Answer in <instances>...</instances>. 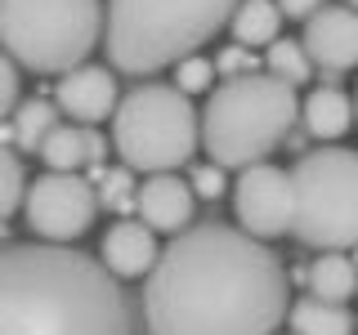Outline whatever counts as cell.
<instances>
[{
    "mask_svg": "<svg viewBox=\"0 0 358 335\" xmlns=\"http://www.w3.org/2000/svg\"><path fill=\"white\" fill-rule=\"evenodd\" d=\"M354 121H358V98H354Z\"/></svg>",
    "mask_w": 358,
    "mask_h": 335,
    "instance_id": "obj_30",
    "label": "cell"
},
{
    "mask_svg": "<svg viewBox=\"0 0 358 335\" xmlns=\"http://www.w3.org/2000/svg\"><path fill=\"white\" fill-rule=\"evenodd\" d=\"M117 76L108 67H94V63H81L54 85V107L63 117H72L76 126H94L117 112Z\"/></svg>",
    "mask_w": 358,
    "mask_h": 335,
    "instance_id": "obj_11",
    "label": "cell"
},
{
    "mask_svg": "<svg viewBox=\"0 0 358 335\" xmlns=\"http://www.w3.org/2000/svg\"><path fill=\"white\" fill-rule=\"evenodd\" d=\"M103 36L99 0H0V50L41 76H67Z\"/></svg>",
    "mask_w": 358,
    "mask_h": 335,
    "instance_id": "obj_5",
    "label": "cell"
},
{
    "mask_svg": "<svg viewBox=\"0 0 358 335\" xmlns=\"http://www.w3.org/2000/svg\"><path fill=\"white\" fill-rule=\"evenodd\" d=\"M41 161L59 174H76L81 165H103L108 156V139L94 126H54L41 143Z\"/></svg>",
    "mask_w": 358,
    "mask_h": 335,
    "instance_id": "obj_14",
    "label": "cell"
},
{
    "mask_svg": "<svg viewBox=\"0 0 358 335\" xmlns=\"http://www.w3.org/2000/svg\"><path fill=\"white\" fill-rule=\"evenodd\" d=\"M291 232L313 251L358 246V152L322 143L291 165Z\"/></svg>",
    "mask_w": 358,
    "mask_h": 335,
    "instance_id": "obj_7",
    "label": "cell"
},
{
    "mask_svg": "<svg viewBox=\"0 0 358 335\" xmlns=\"http://www.w3.org/2000/svg\"><path fill=\"white\" fill-rule=\"evenodd\" d=\"M197 121L201 148L215 156L220 170H246V165H260L291 134V126L300 121V98L278 76L251 72L210 89Z\"/></svg>",
    "mask_w": 358,
    "mask_h": 335,
    "instance_id": "obj_4",
    "label": "cell"
},
{
    "mask_svg": "<svg viewBox=\"0 0 358 335\" xmlns=\"http://www.w3.org/2000/svg\"><path fill=\"white\" fill-rule=\"evenodd\" d=\"M264 63H268V76H278L282 85H305L309 81V72H313V63H309V54L300 50V40H273L264 50Z\"/></svg>",
    "mask_w": 358,
    "mask_h": 335,
    "instance_id": "obj_20",
    "label": "cell"
},
{
    "mask_svg": "<svg viewBox=\"0 0 358 335\" xmlns=\"http://www.w3.org/2000/svg\"><path fill=\"white\" fill-rule=\"evenodd\" d=\"M229 27H233V36H238V45H251V50L255 45H273L278 27H282L278 0H238Z\"/></svg>",
    "mask_w": 358,
    "mask_h": 335,
    "instance_id": "obj_18",
    "label": "cell"
},
{
    "mask_svg": "<svg viewBox=\"0 0 358 335\" xmlns=\"http://www.w3.org/2000/svg\"><path fill=\"white\" fill-rule=\"evenodd\" d=\"M59 126V107L50 98H27V103L14 107V143L22 152H41L45 134Z\"/></svg>",
    "mask_w": 358,
    "mask_h": 335,
    "instance_id": "obj_19",
    "label": "cell"
},
{
    "mask_svg": "<svg viewBox=\"0 0 358 335\" xmlns=\"http://www.w3.org/2000/svg\"><path fill=\"white\" fill-rule=\"evenodd\" d=\"M287 322H291V335H354V313L345 304H327V299H296L287 308Z\"/></svg>",
    "mask_w": 358,
    "mask_h": 335,
    "instance_id": "obj_17",
    "label": "cell"
},
{
    "mask_svg": "<svg viewBox=\"0 0 358 335\" xmlns=\"http://www.w3.org/2000/svg\"><path fill=\"white\" fill-rule=\"evenodd\" d=\"M18 107V63L0 50V121Z\"/></svg>",
    "mask_w": 358,
    "mask_h": 335,
    "instance_id": "obj_25",
    "label": "cell"
},
{
    "mask_svg": "<svg viewBox=\"0 0 358 335\" xmlns=\"http://www.w3.org/2000/svg\"><path fill=\"white\" fill-rule=\"evenodd\" d=\"M201 143V121L175 85H134L112 112V148L134 174H175Z\"/></svg>",
    "mask_w": 358,
    "mask_h": 335,
    "instance_id": "obj_6",
    "label": "cell"
},
{
    "mask_svg": "<svg viewBox=\"0 0 358 335\" xmlns=\"http://www.w3.org/2000/svg\"><path fill=\"white\" fill-rule=\"evenodd\" d=\"M287 308V264L224 223L175 232L143 277L148 335H278Z\"/></svg>",
    "mask_w": 358,
    "mask_h": 335,
    "instance_id": "obj_1",
    "label": "cell"
},
{
    "mask_svg": "<svg viewBox=\"0 0 358 335\" xmlns=\"http://www.w3.org/2000/svg\"><path fill=\"white\" fill-rule=\"evenodd\" d=\"M354 268H358V246H354Z\"/></svg>",
    "mask_w": 358,
    "mask_h": 335,
    "instance_id": "obj_29",
    "label": "cell"
},
{
    "mask_svg": "<svg viewBox=\"0 0 358 335\" xmlns=\"http://www.w3.org/2000/svg\"><path fill=\"white\" fill-rule=\"evenodd\" d=\"M134 210H139V223L152 232H184L193 223L197 197L188 188V179L179 174H148L143 188L134 193Z\"/></svg>",
    "mask_w": 358,
    "mask_h": 335,
    "instance_id": "obj_12",
    "label": "cell"
},
{
    "mask_svg": "<svg viewBox=\"0 0 358 335\" xmlns=\"http://www.w3.org/2000/svg\"><path fill=\"white\" fill-rule=\"evenodd\" d=\"M305 282H309V295L313 299L345 304V299L358 290V268H354V260H345V251H322L318 260L309 264Z\"/></svg>",
    "mask_w": 358,
    "mask_h": 335,
    "instance_id": "obj_16",
    "label": "cell"
},
{
    "mask_svg": "<svg viewBox=\"0 0 358 335\" xmlns=\"http://www.w3.org/2000/svg\"><path fill=\"white\" fill-rule=\"evenodd\" d=\"M210 81H215V63L201 59V54H188V59L175 63V89L179 94H201V89H210Z\"/></svg>",
    "mask_w": 358,
    "mask_h": 335,
    "instance_id": "obj_23",
    "label": "cell"
},
{
    "mask_svg": "<svg viewBox=\"0 0 358 335\" xmlns=\"http://www.w3.org/2000/svg\"><path fill=\"white\" fill-rule=\"evenodd\" d=\"M0 335H134V304L85 251L0 246Z\"/></svg>",
    "mask_w": 358,
    "mask_h": 335,
    "instance_id": "obj_2",
    "label": "cell"
},
{
    "mask_svg": "<svg viewBox=\"0 0 358 335\" xmlns=\"http://www.w3.org/2000/svg\"><path fill=\"white\" fill-rule=\"evenodd\" d=\"M22 215H27L31 232L50 246H67L76 237H85L94 228L99 215V193L85 184L81 174H41L36 184H27V197H22Z\"/></svg>",
    "mask_w": 358,
    "mask_h": 335,
    "instance_id": "obj_8",
    "label": "cell"
},
{
    "mask_svg": "<svg viewBox=\"0 0 358 335\" xmlns=\"http://www.w3.org/2000/svg\"><path fill=\"white\" fill-rule=\"evenodd\" d=\"M233 215H238V228L255 241H273L291 232V174L268 161L238 170Z\"/></svg>",
    "mask_w": 358,
    "mask_h": 335,
    "instance_id": "obj_9",
    "label": "cell"
},
{
    "mask_svg": "<svg viewBox=\"0 0 358 335\" xmlns=\"http://www.w3.org/2000/svg\"><path fill=\"white\" fill-rule=\"evenodd\" d=\"M238 0H108V63L126 76H152L197 54L229 27Z\"/></svg>",
    "mask_w": 358,
    "mask_h": 335,
    "instance_id": "obj_3",
    "label": "cell"
},
{
    "mask_svg": "<svg viewBox=\"0 0 358 335\" xmlns=\"http://www.w3.org/2000/svg\"><path fill=\"white\" fill-rule=\"evenodd\" d=\"M99 206L108 210H130L134 206V170H126V165H117V170H99Z\"/></svg>",
    "mask_w": 358,
    "mask_h": 335,
    "instance_id": "obj_22",
    "label": "cell"
},
{
    "mask_svg": "<svg viewBox=\"0 0 358 335\" xmlns=\"http://www.w3.org/2000/svg\"><path fill=\"white\" fill-rule=\"evenodd\" d=\"M300 121H305V130L313 139L336 143L354 126V98L345 94V89H336V85H318L305 103H300Z\"/></svg>",
    "mask_w": 358,
    "mask_h": 335,
    "instance_id": "obj_15",
    "label": "cell"
},
{
    "mask_svg": "<svg viewBox=\"0 0 358 335\" xmlns=\"http://www.w3.org/2000/svg\"><path fill=\"white\" fill-rule=\"evenodd\" d=\"M322 9V0H278V14L287 18H313Z\"/></svg>",
    "mask_w": 358,
    "mask_h": 335,
    "instance_id": "obj_27",
    "label": "cell"
},
{
    "mask_svg": "<svg viewBox=\"0 0 358 335\" xmlns=\"http://www.w3.org/2000/svg\"><path fill=\"white\" fill-rule=\"evenodd\" d=\"M300 50L309 54L313 67L341 76L358 67V9L350 5H322L313 18H305Z\"/></svg>",
    "mask_w": 358,
    "mask_h": 335,
    "instance_id": "obj_10",
    "label": "cell"
},
{
    "mask_svg": "<svg viewBox=\"0 0 358 335\" xmlns=\"http://www.w3.org/2000/svg\"><path fill=\"white\" fill-rule=\"evenodd\" d=\"M27 197V174H22V161L9 148H0V223H5Z\"/></svg>",
    "mask_w": 358,
    "mask_h": 335,
    "instance_id": "obj_21",
    "label": "cell"
},
{
    "mask_svg": "<svg viewBox=\"0 0 358 335\" xmlns=\"http://www.w3.org/2000/svg\"><path fill=\"white\" fill-rule=\"evenodd\" d=\"M215 72L224 76V81H233V76H251V72H255V59H251V50H246V45H229V50H220V59H215Z\"/></svg>",
    "mask_w": 358,
    "mask_h": 335,
    "instance_id": "obj_24",
    "label": "cell"
},
{
    "mask_svg": "<svg viewBox=\"0 0 358 335\" xmlns=\"http://www.w3.org/2000/svg\"><path fill=\"white\" fill-rule=\"evenodd\" d=\"M345 5H350V9H358V0H345Z\"/></svg>",
    "mask_w": 358,
    "mask_h": 335,
    "instance_id": "obj_28",
    "label": "cell"
},
{
    "mask_svg": "<svg viewBox=\"0 0 358 335\" xmlns=\"http://www.w3.org/2000/svg\"><path fill=\"white\" fill-rule=\"evenodd\" d=\"M188 188H193V197L215 201V197L224 193V170H220V165H197L193 179H188Z\"/></svg>",
    "mask_w": 358,
    "mask_h": 335,
    "instance_id": "obj_26",
    "label": "cell"
},
{
    "mask_svg": "<svg viewBox=\"0 0 358 335\" xmlns=\"http://www.w3.org/2000/svg\"><path fill=\"white\" fill-rule=\"evenodd\" d=\"M157 255H162V246H157L152 228H143V223H134V219L112 223V228L103 232V246H99V260H103V268L117 277V282L148 277Z\"/></svg>",
    "mask_w": 358,
    "mask_h": 335,
    "instance_id": "obj_13",
    "label": "cell"
}]
</instances>
